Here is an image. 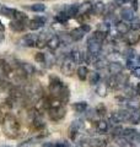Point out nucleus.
<instances>
[{"instance_id":"obj_1","label":"nucleus","mask_w":140,"mask_h":147,"mask_svg":"<svg viewBox=\"0 0 140 147\" xmlns=\"http://www.w3.org/2000/svg\"><path fill=\"white\" fill-rule=\"evenodd\" d=\"M101 49H102V42L97 40L96 38H93V37L88 38V40H87V50H88V54H91V55H99L100 52H101Z\"/></svg>"},{"instance_id":"obj_2","label":"nucleus","mask_w":140,"mask_h":147,"mask_svg":"<svg viewBox=\"0 0 140 147\" xmlns=\"http://www.w3.org/2000/svg\"><path fill=\"white\" fill-rule=\"evenodd\" d=\"M108 71L112 76H117L123 71V65L119 61H112L108 65Z\"/></svg>"},{"instance_id":"obj_3","label":"nucleus","mask_w":140,"mask_h":147,"mask_svg":"<svg viewBox=\"0 0 140 147\" xmlns=\"http://www.w3.org/2000/svg\"><path fill=\"white\" fill-rule=\"evenodd\" d=\"M125 40H127V43H128V44L134 45V44H137L139 40H140V34L138 33V31L128 32L127 36H125Z\"/></svg>"},{"instance_id":"obj_4","label":"nucleus","mask_w":140,"mask_h":147,"mask_svg":"<svg viewBox=\"0 0 140 147\" xmlns=\"http://www.w3.org/2000/svg\"><path fill=\"white\" fill-rule=\"evenodd\" d=\"M134 11L132 9H122V11H120V18L124 21V22H128V21H133L134 20Z\"/></svg>"},{"instance_id":"obj_5","label":"nucleus","mask_w":140,"mask_h":147,"mask_svg":"<svg viewBox=\"0 0 140 147\" xmlns=\"http://www.w3.org/2000/svg\"><path fill=\"white\" fill-rule=\"evenodd\" d=\"M116 30H117V32H118L119 34H127L128 32L130 31V25L127 24V22H124V21L117 22Z\"/></svg>"},{"instance_id":"obj_6","label":"nucleus","mask_w":140,"mask_h":147,"mask_svg":"<svg viewBox=\"0 0 140 147\" xmlns=\"http://www.w3.org/2000/svg\"><path fill=\"white\" fill-rule=\"evenodd\" d=\"M74 64H75V63H74L71 59H68V60L63 64L62 71L65 74V75H71V74H73V70H74Z\"/></svg>"},{"instance_id":"obj_7","label":"nucleus","mask_w":140,"mask_h":147,"mask_svg":"<svg viewBox=\"0 0 140 147\" xmlns=\"http://www.w3.org/2000/svg\"><path fill=\"white\" fill-rule=\"evenodd\" d=\"M46 24V18L44 17H36L31 21V30H38L42 26Z\"/></svg>"},{"instance_id":"obj_8","label":"nucleus","mask_w":140,"mask_h":147,"mask_svg":"<svg viewBox=\"0 0 140 147\" xmlns=\"http://www.w3.org/2000/svg\"><path fill=\"white\" fill-rule=\"evenodd\" d=\"M106 11V5L102 1H97L96 4L92 5V12L96 15H102Z\"/></svg>"},{"instance_id":"obj_9","label":"nucleus","mask_w":140,"mask_h":147,"mask_svg":"<svg viewBox=\"0 0 140 147\" xmlns=\"http://www.w3.org/2000/svg\"><path fill=\"white\" fill-rule=\"evenodd\" d=\"M84 36H85V32L81 28H75L70 32V37H71L73 40H80L84 38Z\"/></svg>"},{"instance_id":"obj_10","label":"nucleus","mask_w":140,"mask_h":147,"mask_svg":"<svg viewBox=\"0 0 140 147\" xmlns=\"http://www.w3.org/2000/svg\"><path fill=\"white\" fill-rule=\"evenodd\" d=\"M92 11V4L90 1H86L79 6V13H86Z\"/></svg>"},{"instance_id":"obj_11","label":"nucleus","mask_w":140,"mask_h":147,"mask_svg":"<svg viewBox=\"0 0 140 147\" xmlns=\"http://www.w3.org/2000/svg\"><path fill=\"white\" fill-rule=\"evenodd\" d=\"M96 93L101 96V97H106L107 96V85H106V82L105 84H99L96 87Z\"/></svg>"},{"instance_id":"obj_12","label":"nucleus","mask_w":140,"mask_h":147,"mask_svg":"<svg viewBox=\"0 0 140 147\" xmlns=\"http://www.w3.org/2000/svg\"><path fill=\"white\" fill-rule=\"evenodd\" d=\"M48 47L50 48V49H57L58 47H59V44H60V39H59V37H57V36H54V37H52L49 40H48Z\"/></svg>"},{"instance_id":"obj_13","label":"nucleus","mask_w":140,"mask_h":147,"mask_svg":"<svg viewBox=\"0 0 140 147\" xmlns=\"http://www.w3.org/2000/svg\"><path fill=\"white\" fill-rule=\"evenodd\" d=\"M22 45H26V47H33L35 45V43H36V38L32 34H30V36H26L25 38L22 39Z\"/></svg>"},{"instance_id":"obj_14","label":"nucleus","mask_w":140,"mask_h":147,"mask_svg":"<svg viewBox=\"0 0 140 147\" xmlns=\"http://www.w3.org/2000/svg\"><path fill=\"white\" fill-rule=\"evenodd\" d=\"M79 4H74V5H70L68 9H67V12L68 13V16L70 17V16H75V15H77L79 13Z\"/></svg>"},{"instance_id":"obj_15","label":"nucleus","mask_w":140,"mask_h":147,"mask_svg":"<svg viewBox=\"0 0 140 147\" xmlns=\"http://www.w3.org/2000/svg\"><path fill=\"white\" fill-rule=\"evenodd\" d=\"M116 144L118 145L119 147H130L132 145H130V142L125 139L124 136H118V137H116Z\"/></svg>"},{"instance_id":"obj_16","label":"nucleus","mask_w":140,"mask_h":147,"mask_svg":"<svg viewBox=\"0 0 140 147\" xmlns=\"http://www.w3.org/2000/svg\"><path fill=\"white\" fill-rule=\"evenodd\" d=\"M87 75H88L87 67L86 66H79V69H77V76H79V79L84 81V80H86Z\"/></svg>"},{"instance_id":"obj_17","label":"nucleus","mask_w":140,"mask_h":147,"mask_svg":"<svg viewBox=\"0 0 140 147\" xmlns=\"http://www.w3.org/2000/svg\"><path fill=\"white\" fill-rule=\"evenodd\" d=\"M97 130H99L100 132H107V130H108V123H107L106 120H100V121H97Z\"/></svg>"},{"instance_id":"obj_18","label":"nucleus","mask_w":140,"mask_h":147,"mask_svg":"<svg viewBox=\"0 0 140 147\" xmlns=\"http://www.w3.org/2000/svg\"><path fill=\"white\" fill-rule=\"evenodd\" d=\"M73 107L77 113H84L87 109V103L86 102H77V103L74 104Z\"/></svg>"},{"instance_id":"obj_19","label":"nucleus","mask_w":140,"mask_h":147,"mask_svg":"<svg viewBox=\"0 0 140 147\" xmlns=\"http://www.w3.org/2000/svg\"><path fill=\"white\" fill-rule=\"evenodd\" d=\"M82 59H84V57H82V54L79 52V50H74V52L71 53V60L75 63V64L81 63Z\"/></svg>"},{"instance_id":"obj_20","label":"nucleus","mask_w":140,"mask_h":147,"mask_svg":"<svg viewBox=\"0 0 140 147\" xmlns=\"http://www.w3.org/2000/svg\"><path fill=\"white\" fill-rule=\"evenodd\" d=\"M100 79H101V76H100L99 72H91L90 77H88V81H90L91 85H99Z\"/></svg>"},{"instance_id":"obj_21","label":"nucleus","mask_w":140,"mask_h":147,"mask_svg":"<svg viewBox=\"0 0 140 147\" xmlns=\"http://www.w3.org/2000/svg\"><path fill=\"white\" fill-rule=\"evenodd\" d=\"M106 145V141L103 139H91L90 146L91 147H103Z\"/></svg>"},{"instance_id":"obj_22","label":"nucleus","mask_w":140,"mask_h":147,"mask_svg":"<svg viewBox=\"0 0 140 147\" xmlns=\"http://www.w3.org/2000/svg\"><path fill=\"white\" fill-rule=\"evenodd\" d=\"M30 9L35 12H43L46 10V5H43V4H33V5L30 6Z\"/></svg>"},{"instance_id":"obj_23","label":"nucleus","mask_w":140,"mask_h":147,"mask_svg":"<svg viewBox=\"0 0 140 147\" xmlns=\"http://www.w3.org/2000/svg\"><path fill=\"white\" fill-rule=\"evenodd\" d=\"M135 50L132 49V48H129V49H125L124 50V57L127 58V60H133V59L135 58Z\"/></svg>"},{"instance_id":"obj_24","label":"nucleus","mask_w":140,"mask_h":147,"mask_svg":"<svg viewBox=\"0 0 140 147\" xmlns=\"http://www.w3.org/2000/svg\"><path fill=\"white\" fill-rule=\"evenodd\" d=\"M135 135H137V131H135V129H132V127L123 129V136L124 137H134Z\"/></svg>"},{"instance_id":"obj_25","label":"nucleus","mask_w":140,"mask_h":147,"mask_svg":"<svg viewBox=\"0 0 140 147\" xmlns=\"http://www.w3.org/2000/svg\"><path fill=\"white\" fill-rule=\"evenodd\" d=\"M93 65H95V67H97V69H105L106 65H107V60L103 59V58L97 59V60L93 63Z\"/></svg>"},{"instance_id":"obj_26","label":"nucleus","mask_w":140,"mask_h":147,"mask_svg":"<svg viewBox=\"0 0 140 147\" xmlns=\"http://www.w3.org/2000/svg\"><path fill=\"white\" fill-rule=\"evenodd\" d=\"M1 12L5 15L6 17H11V16H15L14 13H16V11L14 9H9V7H3L1 9Z\"/></svg>"},{"instance_id":"obj_27","label":"nucleus","mask_w":140,"mask_h":147,"mask_svg":"<svg viewBox=\"0 0 140 147\" xmlns=\"http://www.w3.org/2000/svg\"><path fill=\"white\" fill-rule=\"evenodd\" d=\"M11 28L15 31H22L23 30V24L21 21H14L11 24Z\"/></svg>"},{"instance_id":"obj_28","label":"nucleus","mask_w":140,"mask_h":147,"mask_svg":"<svg viewBox=\"0 0 140 147\" xmlns=\"http://www.w3.org/2000/svg\"><path fill=\"white\" fill-rule=\"evenodd\" d=\"M106 33H103V32H100V31H96L95 33H93V38H96L97 40H100V42H102V40H103L105 38H106Z\"/></svg>"},{"instance_id":"obj_29","label":"nucleus","mask_w":140,"mask_h":147,"mask_svg":"<svg viewBox=\"0 0 140 147\" xmlns=\"http://www.w3.org/2000/svg\"><path fill=\"white\" fill-rule=\"evenodd\" d=\"M55 18H57L58 22H67L69 20V16L67 12H62V13H59V15H57Z\"/></svg>"},{"instance_id":"obj_30","label":"nucleus","mask_w":140,"mask_h":147,"mask_svg":"<svg viewBox=\"0 0 140 147\" xmlns=\"http://www.w3.org/2000/svg\"><path fill=\"white\" fill-rule=\"evenodd\" d=\"M130 30H133V31L140 30V20H133L132 25H130Z\"/></svg>"},{"instance_id":"obj_31","label":"nucleus","mask_w":140,"mask_h":147,"mask_svg":"<svg viewBox=\"0 0 140 147\" xmlns=\"http://www.w3.org/2000/svg\"><path fill=\"white\" fill-rule=\"evenodd\" d=\"M49 147H70V145L65 141H60V142H55L54 145L49 144Z\"/></svg>"},{"instance_id":"obj_32","label":"nucleus","mask_w":140,"mask_h":147,"mask_svg":"<svg viewBox=\"0 0 140 147\" xmlns=\"http://www.w3.org/2000/svg\"><path fill=\"white\" fill-rule=\"evenodd\" d=\"M112 134H113V136L118 137L119 135H123V129L120 126H117V127H114L113 130H112Z\"/></svg>"},{"instance_id":"obj_33","label":"nucleus","mask_w":140,"mask_h":147,"mask_svg":"<svg viewBox=\"0 0 140 147\" xmlns=\"http://www.w3.org/2000/svg\"><path fill=\"white\" fill-rule=\"evenodd\" d=\"M96 112H97L99 115H103V114H106V107L103 104H100L99 107L96 108Z\"/></svg>"},{"instance_id":"obj_34","label":"nucleus","mask_w":140,"mask_h":147,"mask_svg":"<svg viewBox=\"0 0 140 147\" xmlns=\"http://www.w3.org/2000/svg\"><path fill=\"white\" fill-rule=\"evenodd\" d=\"M132 72H133V75H134L135 77H138V79H140V66H137V67H133V70H132Z\"/></svg>"},{"instance_id":"obj_35","label":"nucleus","mask_w":140,"mask_h":147,"mask_svg":"<svg viewBox=\"0 0 140 147\" xmlns=\"http://www.w3.org/2000/svg\"><path fill=\"white\" fill-rule=\"evenodd\" d=\"M80 28L84 31V32H85V33H87V32H90V26H88V25H82L81 27H80Z\"/></svg>"},{"instance_id":"obj_36","label":"nucleus","mask_w":140,"mask_h":147,"mask_svg":"<svg viewBox=\"0 0 140 147\" xmlns=\"http://www.w3.org/2000/svg\"><path fill=\"white\" fill-rule=\"evenodd\" d=\"M132 10L137 11L138 10V0H133V6H132Z\"/></svg>"},{"instance_id":"obj_37","label":"nucleus","mask_w":140,"mask_h":147,"mask_svg":"<svg viewBox=\"0 0 140 147\" xmlns=\"http://www.w3.org/2000/svg\"><path fill=\"white\" fill-rule=\"evenodd\" d=\"M36 59H37V60H39V61H43V60H44V55L41 54V53H38V55L36 57Z\"/></svg>"},{"instance_id":"obj_38","label":"nucleus","mask_w":140,"mask_h":147,"mask_svg":"<svg viewBox=\"0 0 140 147\" xmlns=\"http://www.w3.org/2000/svg\"><path fill=\"white\" fill-rule=\"evenodd\" d=\"M118 4H127V3H129V1H132V0H116Z\"/></svg>"},{"instance_id":"obj_39","label":"nucleus","mask_w":140,"mask_h":147,"mask_svg":"<svg viewBox=\"0 0 140 147\" xmlns=\"http://www.w3.org/2000/svg\"><path fill=\"white\" fill-rule=\"evenodd\" d=\"M137 93H138V94H140V84L137 86Z\"/></svg>"},{"instance_id":"obj_40","label":"nucleus","mask_w":140,"mask_h":147,"mask_svg":"<svg viewBox=\"0 0 140 147\" xmlns=\"http://www.w3.org/2000/svg\"><path fill=\"white\" fill-rule=\"evenodd\" d=\"M4 30V26L1 25V22H0V31H3Z\"/></svg>"},{"instance_id":"obj_41","label":"nucleus","mask_w":140,"mask_h":147,"mask_svg":"<svg viewBox=\"0 0 140 147\" xmlns=\"http://www.w3.org/2000/svg\"><path fill=\"white\" fill-rule=\"evenodd\" d=\"M139 61H140V55H139Z\"/></svg>"}]
</instances>
